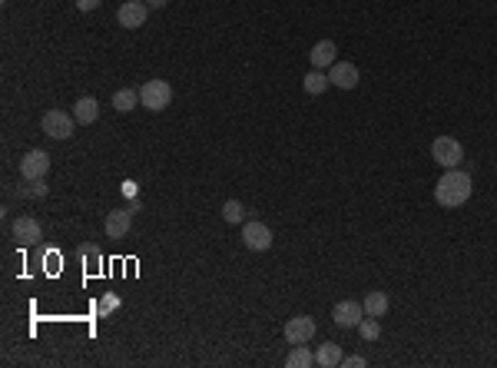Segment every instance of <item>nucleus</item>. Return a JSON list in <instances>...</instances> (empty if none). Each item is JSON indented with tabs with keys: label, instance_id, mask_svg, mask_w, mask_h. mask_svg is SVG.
<instances>
[{
	"label": "nucleus",
	"instance_id": "f257e3e1",
	"mask_svg": "<svg viewBox=\"0 0 497 368\" xmlns=\"http://www.w3.org/2000/svg\"><path fill=\"white\" fill-rule=\"evenodd\" d=\"M474 193V183H471V173H465L461 166L454 170H444V176L434 183V203L441 209H461Z\"/></svg>",
	"mask_w": 497,
	"mask_h": 368
},
{
	"label": "nucleus",
	"instance_id": "f03ea898",
	"mask_svg": "<svg viewBox=\"0 0 497 368\" xmlns=\"http://www.w3.org/2000/svg\"><path fill=\"white\" fill-rule=\"evenodd\" d=\"M173 103V87L166 80H146L140 87V107H146L150 113H162Z\"/></svg>",
	"mask_w": 497,
	"mask_h": 368
},
{
	"label": "nucleus",
	"instance_id": "7ed1b4c3",
	"mask_svg": "<svg viewBox=\"0 0 497 368\" xmlns=\"http://www.w3.org/2000/svg\"><path fill=\"white\" fill-rule=\"evenodd\" d=\"M431 160L441 166V170H454L465 162V146L454 140V136H438L431 143Z\"/></svg>",
	"mask_w": 497,
	"mask_h": 368
},
{
	"label": "nucleus",
	"instance_id": "20e7f679",
	"mask_svg": "<svg viewBox=\"0 0 497 368\" xmlns=\"http://www.w3.org/2000/svg\"><path fill=\"white\" fill-rule=\"evenodd\" d=\"M40 126L50 140H70L73 136V126H76V117H70L66 109H50L44 119H40Z\"/></svg>",
	"mask_w": 497,
	"mask_h": 368
},
{
	"label": "nucleus",
	"instance_id": "39448f33",
	"mask_svg": "<svg viewBox=\"0 0 497 368\" xmlns=\"http://www.w3.org/2000/svg\"><path fill=\"white\" fill-rule=\"evenodd\" d=\"M242 242H246V249L252 252H269L272 249V229L259 219H246L242 222Z\"/></svg>",
	"mask_w": 497,
	"mask_h": 368
},
{
	"label": "nucleus",
	"instance_id": "423d86ee",
	"mask_svg": "<svg viewBox=\"0 0 497 368\" xmlns=\"http://www.w3.org/2000/svg\"><path fill=\"white\" fill-rule=\"evenodd\" d=\"M315 332H318V325H315L312 315H292L285 322V342L289 345H309Z\"/></svg>",
	"mask_w": 497,
	"mask_h": 368
},
{
	"label": "nucleus",
	"instance_id": "0eeeda50",
	"mask_svg": "<svg viewBox=\"0 0 497 368\" xmlns=\"http://www.w3.org/2000/svg\"><path fill=\"white\" fill-rule=\"evenodd\" d=\"M361 319H365V305L355 302V299H342V302H335V309H332V322H335L338 328H358Z\"/></svg>",
	"mask_w": 497,
	"mask_h": 368
},
{
	"label": "nucleus",
	"instance_id": "6e6552de",
	"mask_svg": "<svg viewBox=\"0 0 497 368\" xmlns=\"http://www.w3.org/2000/svg\"><path fill=\"white\" fill-rule=\"evenodd\" d=\"M50 173V156L44 150H27L20 156V179H44Z\"/></svg>",
	"mask_w": 497,
	"mask_h": 368
},
{
	"label": "nucleus",
	"instance_id": "1a4fd4ad",
	"mask_svg": "<svg viewBox=\"0 0 497 368\" xmlns=\"http://www.w3.org/2000/svg\"><path fill=\"white\" fill-rule=\"evenodd\" d=\"M146 17H150L146 0H126V4L116 11L119 27H126V30H136V27H143V23H146Z\"/></svg>",
	"mask_w": 497,
	"mask_h": 368
},
{
	"label": "nucleus",
	"instance_id": "9d476101",
	"mask_svg": "<svg viewBox=\"0 0 497 368\" xmlns=\"http://www.w3.org/2000/svg\"><path fill=\"white\" fill-rule=\"evenodd\" d=\"M328 80H332V87L338 90H355L358 87V66L348 64V60H335V64L328 66Z\"/></svg>",
	"mask_w": 497,
	"mask_h": 368
},
{
	"label": "nucleus",
	"instance_id": "9b49d317",
	"mask_svg": "<svg viewBox=\"0 0 497 368\" xmlns=\"http://www.w3.org/2000/svg\"><path fill=\"white\" fill-rule=\"evenodd\" d=\"M11 232H13V239H17V246H37V242L44 239V226L33 216H20L13 222Z\"/></svg>",
	"mask_w": 497,
	"mask_h": 368
},
{
	"label": "nucleus",
	"instance_id": "f8f14e48",
	"mask_svg": "<svg viewBox=\"0 0 497 368\" xmlns=\"http://www.w3.org/2000/svg\"><path fill=\"white\" fill-rule=\"evenodd\" d=\"M130 229H133V209H113V213H107V222H103L107 239H126Z\"/></svg>",
	"mask_w": 497,
	"mask_h": 368
},
{
	"label": "nucleus",
	"instance_id": "ddd939ff",
	"mask_svg": "<svg viewBox=\"0 0 497 368\" xmlns=\"http://www.w3.org/2000/svg\"><path fill=\"white\" fill-rule=\"evenodd\" d=\"M309 60H312L315 70H325V73H328V66H332V64L338 60V47H335V40H318V44L312 47Z\"/></svg>",
	"mask_w": 497,
	"mask_h": 368
},
{
	"label": "nucleus",
	"instance_id": "4468645a",
	"mask_svg": "<svg viewBox=\"0 0 497 368\" xmlns=\"http://www.w3.org/2000/svg\"><path fill=\"white\" fill-rule=\"evenodd\" d=\"M73 117H76V123L80 126H90V123H97V117H100V103L93 97H80L73 103Z\"/></svg>",
	"mask_w": 497,
	"mask_h": 368
},
{
	"label": "nucleus",
	"instance_id": "2eb2a0df",
	"mask_svg": "<svg viewBox=\"0 0 497 368\" xmlns=\"http://www.w3.org/2000/svg\"><path fill=\"white\" fill-rule=\"evenodd\" d=\"M328 87H332L328 73H325V70H315V66L309 70V73H305V80H302V90L309 93V97H322Z\"/></svg>",
	"mask_w": 497,
	"mask_h": 368
},
{
	"label": "nucleus",
	"instance_id": "dca6fc26",
	"mask_svg": "<svg viewBox=\"0 0 497 368\" xmlns=\"http://www.w3.org/2000/svg\"><path fill=\"white\" fill-rule=\"evenodd\" d=\"M342 345H335V342H322L318 345V352H315V365H322V368H338L342 365Z\"/></svg>",
	"mask_w": 497,
	"mask_h": 368
},
{
	"label": "nucleus",
	"instance_id": "f3484780",
	"mask_svg": "<svg viewBox=\"0 0 497 368\" xmlns=\"http://www.w3.org/2000/svg\"><path fill=\"white\" fill-rule=\"evenodd\" d=\"M140 107V90L133 87H123L113 93V109H119V113H130V109Z\"/></svg>",
	"mask_w": 497,
	"mask_h": 368
},
{
	"label": "nucleus",
	"instance_id": "a211bd4d",
	"mask_svg": "<svg viewBox=\"0 0 497 368\" xmlns=\"http://www.w3.org/2000/svg\"><path fill=\"white\" fill-rule=\"evenodd\" d=\"M361 305H365V315H371V319H381V315H388V309H391L385 292H368Z\"/></svg>",
	"mask_w": 497,
	"mask_h": 368
},
{
	"label": "nucleus",
	"instance_id": "6ab92c4d",
	"mask_svg": "<svg viewBox=\"0 0 497 368\" xmlns=\"http://www.w3.org/2000/svg\"><path fill=\"white\" fill-rule=\"evenodd\" d=\"M285 365L289 368H312L315 365V355L309 345H292V352H289V358H285Z\"/></svg>",
	"mask_w": 497,
	"mask_h": 368
},
{
	"label": "nucleus",
	"instance_id": "aec40b11",
	"mask_svg": "<svg viewBox=\"0 0 497 368\" xmlns=\"http://www.w3.org/2000/svg\"><path fill=\"white\" fill-rule=\"evenodd\" d=\"M17 193H20V199H47L50 186L44 179H23V186H17Z\"/></svg>",
	"mask_w": 497,
	"mask_h": 368
},
{
	"label": "nucleus",
	"instance_id": "412c9836",
	"mask_svg": "<svg viewBox=\"0 0 497 368\" xmlns=\"http://www.w3.org/2000/svg\"><path fill=\"white\" fill-rule=\"evenodd\" d=\"M222 219H226L229 226H242L246 222V206L239 199H229L226 206H222Z\"/></svg>",
	"mask_w": 497,
	"mask_h": 368
},
{
	"label": "nucleus",
	"instance_id": "4be33fe9",
	"mask_svg": "<svg viewBox=\"0 0 497 368\" xmlns=\"http://www.w3.org/2000/svg\"><path fill=\"white\" fill-rule=\"evenodd\" d=\"M358 336L365 338V342H378V338H381V322H378V319H371V315H365V319L358 322Z\"/></svg>",
	"mask_w": 497,
	"mask_h": 368
},
{
	"label": "nucleus",
	"instance_id": "5701e85b",
	"mask_svg": "<svg viewBox=\"0 0 497 368\" xmlns=\"http://www.w3.org/2000/svg\"><path fill=\"white\" fill-rule=\"evenodd\" d=\"M80 259L87 262V269H97L100 262H103V252H100V246H80Z\"/></svg>",
	"mask_w": 497,
	"mask_h": 368
},
{
	"label": "nucleus",
	"instance_id": "b1692460",
	"mask_svg": "<svg viewBox=\"0 0 497 368\" xmlns=\"http://www.w3.org/2000/svg\"><path fill=\"white\" fill-rule=\"evenodd\" d=\"M116 309H119V295H113V292L100 295V302H97L100 319H107V315H109V312H116Z\"/></svg>",
	"mask_w": 497,
	"mask_h": 368
},
{
	"label": "nucleus",
	"instance_id": "393cba45",
	"mask_svg": "<svg viewBox=\"0 0 497 368\" xmlns=\"http://www.w3.org/2000/svg\"><path fill=\"white\" fill-rule=\"evenodd\" d=\"M119 189H123V196H126V199H140V183H136V179H126Z\"/></svg>",
	"mask_w": 497,
	"mask_h": 368
},
{
	"label": "nucleus",
	"instance_id": "a878e982",
	"mask_svg": "<svg viewBox=\"0 0 497 368\" xmlns=\"http://www.w3.org/2000/svg\"><path fill=\"white\" fill-rule=\"evenodd\" d=\"M76 4V11H83V13H90V11H97L100 4H103V0H73Z\"/></svg>",
	"mask_w": 497,
	"mask_h": 368
},
{
	"label": "nucleus",
	"instance_id": "bb28decb",
	"mask_svg": "<svg viewBox=\"0 0 497 368\" xmlns=\"http://www.w3.org/2000/svg\"><path fill=\"white\" fill-rule=\"evenodd\" d=\"M342 365H345V368H361V365H368V358L365 355H352V358H342Z\"/></svg>",
	"mask_w": 497,
	"mask_h": 368
},
{
	"label": "nucleus",
	"instance_id": "cd10ccee",
	"mask_svg": "<svg viewBox=\"0 0 497 368\" xmlns=\"http://www.w3.org/2000/svg\"><path fill=\"white\" fill-rule=\"evenodd\" d=\"M166 4H169V0H146V7H150V11H162Z\"/></svg>",
	"mask_w": 497,
	"mask_h": 368
},
{
	"label": "nucleus",
	"instance_id": "c85d7f7f",
	"mask_svg": "<svg viewBox=\"0 0 497 368\" xmlns=\"http://www.w3.org/2000/svg\"><path fill=\"white\" fill-rule=\"evenodd\" d=\"M0 4H7V0H0Z\"/></svg>",
	"mask_w": 497,
	"mask_h": 368
}]
</instances>
